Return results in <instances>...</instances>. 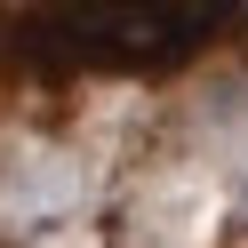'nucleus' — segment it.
Masks as SVG:
<instances>
[{
  "label": "nucleus",
  "mask_w": 248,
  "mask_h": 248,
  "mask_svg": "<svg viewBox=\"0 0 248 248\" xmlns=\"http://www.w3.org/2000/svg\"><path fill=\"white\" fill-rule=\"evenodd\" d=\"M232 24L224 0H80L16 24V48L64 72H168Z\"/></svg>",
  "instance_id": "1"
}]
</instances>
